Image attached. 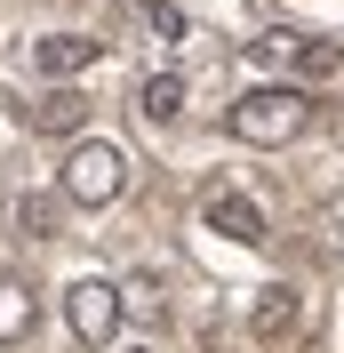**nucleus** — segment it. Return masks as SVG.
<instances>
[{"label":"nucleus","instance_id":"1","mask_svg":"<svg viewBox=\"0 0 344 353\" xmlns=\"http://www.w3.org/2000/svg\"><path fill=\"white\" fill-rule=\"evenodd\" d=\"M224 129L240 145H257V153H280V145H297L312 129V97L288 81H264V88H240V105L224 112Z\"/></svg>","mask_w":344,"mask_h":353},{"label":"nucleus","instance_id":"2","mask_svg":"<svg viewBox=\"0 0 344 353\" xmlns=\"http://www.w3.org/2000/svg\"><path fill=\"white\" fill-rule=\"evenodd\" d=\"M129 176H136V161L112 145V137H80L65 153V169H56V193L72 201V209H112V201L129 193Z\"/></svg>","mask_w":344,"mask_h":353},{"label":"nucleus","instance_id":"3","mask_svg":"<svg viewBox=\"0 0 344 353\" xmlns=\"http://www.w3.org/2000/svg\"><path fill=\"white\" fill-rule=\"evenodd\" d=\"M65 321H72V337L80 345H112L120 337V321H129V305H120V281H72L65 289Z\"/></svg>","mask_w":344,"mask_h":353},{"label":"nucleus","instance_id":"4","mask_svg":"<svg viewBox=\"0 0 344 353\" xmlns=\"http://www.w3.org/2000/svg\"><path fill=\"white\" fill-rule=\"evenodd\" d=\"M200 217H208V233H224V241H240V249H264V241H272V233H264V209L248 193H233V185H216Z\"/></svg>","mask_w":344,"mask_h":353},{"label":"nucleus","instance_id":"5","mask_svg":"<svg viewBox=\"0 0 344 353\" xmlns=\"http://www.w3.org/2000/svg\"><path fill=\"white\" fill-rule=\"evenodd\" d=\"M297 313H304V297H297L288 281L257 289V305H248V337H257V345H288V337H297Z\"/></svg>","mask_w":344,"mask_h":353},{"label":"nucleus","instance_id":"6","mask_svg":"<svg viewBox=\"0 0 344 353\" xmlns=\"http://www.w3.org/2000/svg\"><path fill=\"white\" fill-rule=\"evenodd\" d=\"M105 57V41H88V32H48L41 48H32V65L48 72V81H72V72H88Z\"/></svg>","mask_w":344,"mask_h":353},{"label":"nucleus","instance_id":"7","mask_svg":"<svg viewBox=\"0 0 344 353\" xmlns=\"http://www.w3.org/2000/svg\"><path fill=\"white\" fill-rule=\"evenodd\" d=\"M32 321H41V305H32V289L0 273V345H24V337H32Z\"/></svg>","mask_w":344,"mask_h":353},{"label":"nucleus","instance_id":"8","mask_svg":"<svg viewBox=\"0 0 344 353\" xmlns=\"http://www.w3.org/2000/svg\"><path fill=\"white\" fill-rule=\"evenodd\" d=\"M136 112H144L152 129H169V121H184V81H176V72H152V81L136 88Z\"/></svg>","mask_w":344,"mask_h":353},{"label":"nucleus","instance_id":"9","mask_svg":"<svg viewBox=\"0 0 344 353\" xmlns=\"http://www.w3.org/2000/svg\"><path fill=\"white\" fill-rule=\"evenodd\" d=\"M80 121H88V97H80V88H48L41 105H32V129H56V137H72Z\"/></svg>","mask_w":344,"mask_h":353},{"label":"nucleus","instance_id":"10","mask_svg":"<svg viewBox=\"0 0 344 353\" xmlns=\"http://www.w3.org/2000/svg\"><path fill=\"white\" fill-rule=\"evenodd\" d=\"M17 225H24V241H48V233L65 225V193H24L17 201Z\"/></svg>","mask_w":344,"mask_h":353},{"label":"nucleus","instance_id":"11","mask_svg":"<svg viewBox=\"0 0 344 353\" xmlns=\"http://www.w3.org/2000/svg\"><path fill=\"white\" fill-rule=\"evenodd\" d=\"M248 57H257L264 72H297L304 41H297V32H280V24H272V32H257V41H248Z\"/></svg>","mask_w":344,"mask_h":353},{"label":"nucleus","instance_id":"12","mask_svg":"<svg viewBox=\"0 0 344 353\" xmlns=\"http://www.w3.org/2000/svg\"><path fill=\"white\" fill-rule=\"evenodd\" d=\"M297 72H304V81H328V72H344V48H336V41H304Z\"/></svg>","mask_w":344,"mask_h":353},{"label":"nucleus","instance_id":"13","mask_svg":"<svg viewBox=\"0 0 344 353\" xmlns=\"http://www.w3.org/2000/svg\"><path fill=\"white\" fill-rule=\"evenodd\" d=\"M144 24L160 41H184V8H176V0H144Z\"/></svg>","mask_w":344,"mask_h":353},{"label":"nucleus","instance_id":"14","mask_svg":"<svg viewBox=\"0 0 344 353\" xmlns=\"http://www.w3.org/2000/svg\"><path fill=\"white\" fill-rule=\"evenodd\" d=\"M120 305H129V313H152V305H160V281H152V273H129V281H120Z\"/></svg>","mask_w":344,"mask_h":353},{"label":"nucleus","instance_id":"15","mask_svg":"<svg viewBox=\"0 0 344 353\" xmlns=\"http://www.w3.org/2000/svg\"><path fill=\"white\" fill-rule=\"evenodd\" d=\"M328 233H336V241H344V193L328 201Z\"/></svg>","mask_w":344,"mask_h":353},{"label":"nucleus","instance_id":"16","mask_svg":"<svg viewBox=\"0 0 344 353\" xmlns=\"http://www.w3.org/2000/svg\"><path fill=\"white\" fill-rule=\"evenodd\" d=\"M120 353H152V345H120Z\"/></svg>","mask_w":344,"mask_h":353}]
</instances>
